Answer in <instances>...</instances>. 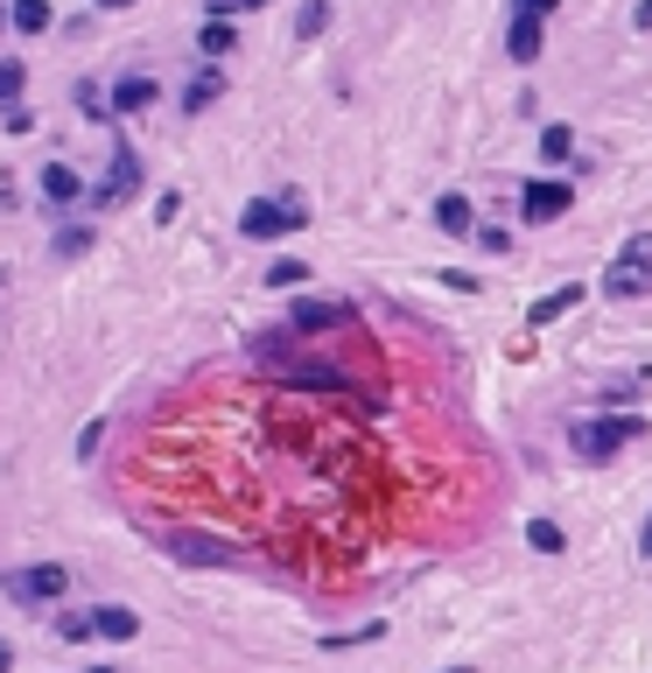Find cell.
Wrapping results in <instances>:
<instances>
[{
    "mask_svg": "<svg viewBox=\"0 0 652 673\" xmlns=\"http://www.w3.org/2000/svg\"><path fill=\"white\" fill-rule=\"evenodd\" d=\"M631 442H645V414H597V421H575V449L589 456V464H610L618 449Z\"/></svg>",
    "mask_w": 652,
    "mask_h": 673,
    "instance_id": "cell-1",
    "label": "cell"
},
{
    "mask_svg": "<svg viewBox=\"0 0 652 673\" xmlns=\"http://www.w3.org/2000/svg\"><path fill=\"white\" fill-rule=\"evenodd\" d=\"M0 589H8L14 604H56V596L70 589V568H64V562H29V568H8V575H0Z\"/></svg>",
    "mask_w": 652,
    "mask_h": 673,
    "instance_id": "cell-2",
    "label": "cell"
},
{
    "mask_svg": "<svg viewBox=\"0 0 652 673\" xmlns=\"http://www.w3.org/2000/svg\"><path fill=\"white\" fill-rule=\"evenodd\" d=\"M639 287H652V232L624 239V253L610 260V274H604V295H639Z\"/></svg>",
    "mask_w": 652,
    "mask_h": 673,
    "instance_id": "cell-3",
    "label": "cell"
},
{
    "mask_svg": "<svg viewBox=\"0 0 652 673\" xmlns=\"http://www.w3.org/2000/svg\"><path fill=\"white\" fill-rule=\"evenodd\" d=\"M568 210H575V189L568 183H554V176L520 183V218L526 225H554V218H568Z\"/></svg>",
    "mask_w": 652,
    "mask_h": 673,
    "instance_id": "cell-4",
    "label": "cell"
},
{
    "mask_svg": "<svg viewBox=\"0 0 652 673\" xmlns=\"http://www.w3.org/2000/svg\"><path fill=\"white\" fill-rule=\"evenodd\" d=\"M351 323H358V310H351V302H309V295H302L295 310H287V330H295V337H323V330H351Z\"/></svg>",
    "mask_w": 652,
    "mask_h": 673,
    "instance_id": "cell-5",
    "label": "cell"
},
{
    "mask_svg": "<svg viewBox=\"0 0 652 673\" xmlns=\"http://www.w3.org/2000/svg\"><path fill=\"white\" fill-rule=\"evenodd\" d=\"M239 232L246 239H281V232H302V225H295V210H287L281 197H253L239 210Z\"/></svg>",
    "mask_w": 652,
    "mask_h": 673,
    "instance_id": "cell-6",
    "label": "cell"
},
{
    "mask_svg": "<svg viewBox=\"0 0 652 673\" xmlns=\"http://www.w3.org/2000/svg\"><path fill=\"white\" fill-rule=\"evenodd\" d=\"M127 189H141V155H133L127 141H112V176L91 189V204L112 210V204H127Z\"/></svg>",
    "mask_w": 652,
    "mask_h": 673,
    "instance_id": "cell-7",
    "label": "cell"
},
{
    "mask_svg": "<svg viewBox=\"0 0 652 673\" xmlns=\"http://www.w3.org/2000/svg\"><path fill=\"white\" fill-rule=\"evenodd\" d=\"M435 232H449V239H477L485 225H477V204L464 197V189H443L435 197Z\"/></svg>",
    "mask_w": 652,
    "mask_h": 673,
    "instance_id": "cell-8",
    "label": "cell"
},
{
    "mask_svg": "<svg viewBox=\"0 0 652 673\" xmlns=\"http://www.w3.org/2000/svg\"><path fill=\"white\" fill-rule=\"evenodd\" d=\"M575 302H583V281H568V287H554V295H541V302L526 310V330H547V323H562Z\"/></svg>",
    "mask_w": 652,
    "mask_h": 673,
    "instance_id": "cell-9",
    "label": "cell"
},
{
    "mask_svg": "<svg viewBox=\"0 0 652 673\" xmlns=\"http://www.w3.org/2000/svg\"><path fill=\"white\" fill-rule=\"evenodd\" d=\"M43 197H50L56 210H64V204H78V197H85V176H78L70 162H43Z\"/></svg>",
    "mask_w": 652,
    "mask_h": 673,
    "instance_id": "cell-10",
    "label": "cell"
},
{
    "mask_svg": "<svg viewBox=\"0 0 652 673\" xmlns=\"http://www.w3.org/2000/svg\"><path fill=\"white\" fill-rule=\"evenodd\" d=\"M218 99H225V70H218V64H204L197 78L183 85V112H210Z\"/></svg>",
    "mask_w": 652,
    "mask_h": 673,
    "instance_id": "cell-11",
    "label": "cell"
},
{
    "mask_svg": "<svg viewBox=\"0 0 652 673\" xmlns=\"http://www.w3.org/2000/svg\"><path fill=\"white\" fill-rule=\"evenodd\" d=\"M155 106V78L148 70H127L120 85H112V112H148Z\"/></svg>",
    "mask_w": 652,
    "mask_h": 673,
    "instance_id": "cell-12",
    "label": "cell"
},
{
    "mask_svg": "<svg viewBox=\"0 0 652 673\" xmlns=\"http://www.w3.org/2000/svg\"><path fill=\"white\" fill-rule=\"evenodd\" d=\"M506 56H512V64H533V56H541V22H533V14H512V29H506Z\"/></svg>",
    "mask_w": 652,
    "mask_h": 673,
    "instance_id": "cell-13",
    "label": "cell"
},
{
    "mask_svg": "<svg viewBox=\"0 0 652 673\" xmlns=\"http://www.w3.org/2000/svg\"><path fill=\"white\" fill-rule=\"evenodd\" d=\"M91 618H99V639H112V645H127L133 631H141V618H133L127 604H106V610H91Z\"/></svg>",
    "mask_w": 652,
    "mask_h": 673,
    "instance_id": "cell-14",
    "label": "cell"
},
{
    "mask_svg": "<svg viewBox=\"0 0 652 673\" xmlns=\"http://www.w3.org/2000/svg\"><path fill=\"white\" fill-rule=\"evenodd\" d=\"M8 22H14V35H43L56 14H50V0H14L8 8Z\"/></svg>",
    "mask_w": 652,
    "mask_h": 673,
    "instance_id": "cell-15",
    "label": "cell"
},
{
    "mask_svg": "<svg viewBox=\"0 0 652 673\" xmlns=\"http://www.w3.org/2000/svg\"><path fill=\"white\" fill-rule=\"evenodd\" d=\"M22 91H29L22 56H0V112H14V106H22Z\"/></svg>",
    "mask_w": 652,
    "mask_h": 673,
    "instance_id": "cell-16",
    "label": "cell"
},
{
    "mask_svg": "<svg viewBox=\"0 0 652 673\" xmlns=\"http://www.w3.org/2000/svg\"><path fill=\"white\" fill-rule=\"evenodd\" d=\"M323 29H330V0H302V14H295V43H316Z\"/></svg>",
    "mask_w": 652,
    "mask_h": 673,
    "instance_id": "cell-17",
    "label": "cell"
},
{
    "mask_svg": "<svg viewBox=\"0 0 652 673\" xmlns=\"http://www.w3.org/2000/svg\"><path fill=\"white\" fill-rule=\"evenodd\" d=\"M197 50H204V56H232V50H239V29H232V22H204Z\"/></svg>",
    "mask_w": 652,
    "mask_h": 673,
    "instance_id": "cell-18",
    "label": "cell"
},
{
    "mask_svg": "<svg viewBox=\"0 0 652 673\" xmlns=\"http://www.w3.org/2000/svg\"><path fill=\"white\" fill-rule=\"evenodd\" d=\"M526 541L541 547V554H562V547H568V533L554 527V519H526Z\"/></svg>",
    "mask_w": 652,
    "mask_h": 673,
    "instance_id": "cell-19",
    "label": "cell"
},
{
    "mask_svg": "<svg viewBox=\"0 0 652 673\" xmlns=\"http://www.w3.org/2000/svg\"><path fill=\"white\" fill-rule=\"evenodd\" d=\"M575 155V127H547L541 133V162H568Z\"/></svg>",
    "mask_w": 652,
    "mask_h": 673,
    "instance_id": "cell-20",
    "label": "cell"
},
{
    "mask_svg": "<svg viewBox=\"0 0 652 673\" xmlns=\"http://www.w3.org/2000/svg\"><path fill=\"white\" fill-rule=\"evenodd\" d=\"M56 639H64V645H91V639H99V618H56Z\"/></svg>",
    "mask_w": 652,
    "mask_h": 673,
    "instance_id": "cell-21",
    "label": "cell"
},
{
    "mask_svg": "<svg viewBox=\"0 0 652 673\" xmlns=\"http://www.w3.org/2000/svg\"><path fill=\"white\" fill-rule=\"evenodd\" d=\"M302 281H309V267H302V260H274V267H267V287H302Z\"/></svg>",
    "mask_w": 652,
    "mask_h": 673,
    "instance_id": "cell-22",
    "label": "cell"
},
{
    "mask_svg": "<svg viewBox=\"0 0 652 673\" xmlns=\"http://www.w3.org/2000/svg\"><path fill=\"white\" fill-rule=\"evenodd\" d=\"M85 246H91V225H64V232H56V260L85 253Z\"/></svg>",
    "mask_w": 652,
    "mask_h": 673,
    "instance_id": "cell-23",
    "label": "cell"
},
{
    "mask_svg": "<svg viewBox=\"0 0 652 673\" xmlns=\"http://www.w3.org/2000/svg\"><path fill=\"white\" fill-rule=\"evenodd\" d=\"M0 127H8V133H35V112L14 106V112H0Z\"/></svg>",
    "mask_w": 652,
    "mask_h": 673,
    "instance_id": "cell-24",
    "label": "cell"
},
{
    "mask_svg": "<svg viewBox=\"0 0 652 673\" xmlns=\"http://www.w3.org/2000/svg\"><path fill=\"white\" fill-rule=\"evenodd\" d=\"M78 106L91 112V120H106V112H99V106H112V99H99V85H78Z\"/></svg>",
    "mask_w": 652,
    "mask_h": 673,
    "instance_id": "cell-25",
    "label": "cell"
},
{
    "mask_svg": "<svg viewBox=\"0 0 652 673\" xmlns=\"http://www.w3.org/2000/svg\"><path fill=\"white\" fill-rule=\"evenodd\" d=\"M512 8H520V14H533V22H547V14L562 8V0H512Z\"/></svg>",
    "mask_w": 652,
    "mask_h": 673,
    "instance_id": "cell-26",
    "label": "cell"
},
{
    "mask_svg": "<svg viewBox=\"0 0 652 673\" xmlns=\"http://www.w3.org/2000/svg\"><path fill=\"white\" fill-rule=\"evenodd\" d=\"M639 562H652V512H645V527H639Z\"/></svg>",
    "mask_w": 652,
    "mask_h": 673,
    "instance_id": "cell-27",
    "label": "cell"
},
{
    "mask_svg": "<svg viewBox=\"0 0 652 673\" xmlns=\"http://www.w3.org/2000/svg\"><path fill=\"white\" fill-rule=\"evenodd\" d=\"M631 22H639V29H652V0H639V14H631Z\"/></svg>",
    "mask_w": 652,
    "mask_h": 673,
    "instance_id": "cell-28",
    "label": "cell"
},
{
    "mask_svg": "<svg viewBox=\"0 0 652 673\" xmlns=\"http://www.w3.org/2000/svg\"><path fill=\"white\" fill-rule=\"evenodd\" d=\"M8 666H14V652H8V645H0V673H8Z\"/></svg>",
    "mask_w": 652,
    "mask_h": 673,
    "instance_id": "cell-29",
    "label": "cell"
},
{
    "mask_svg": "<svg viewBox=\"0 0 652 673\" xmlns=\"http://www.w3.org/2000/svg\"><path fill=\"white\" fill-rule=\"evenodd\" d=\"M232 8H267V0H232Z\"/></svg>",
    "mask_w": 652,
    "mask_h": 673,
    "instance_id": "cell-30",
    "label": "cell"
},
{
    "mask_svg": "<svg viewBox=\"0 0 652 673\" xmlns=\"http://www.w3.org/2000/svg\"><path fill=\"white\" fill-rule=\"evenodd\" d=\"M99 8H133V0H99Z\"/></svg>",
    "mask_w": 652,
    "mask_h": 673,
    "instance_id": "cell-31",
    "label": "cell"
},
{
    "mask_svg": "<svg viewBox=\"0 0 652 673\" xmlns=\"http://www.w3.org/2000/svg\"><path fill=\"white\" fill-rule=\"evenodd\" d=\"M0 29H14V22H8V8H0Z\"/></svg>",
    "mask_w": 652,
    "mask_h": 673,
    "instance_id": "cell-32",
    "label": "cell"
},
{
    "mask_svg": "<svg viewBox=\"0 0 652 673\" xmlns=\"http://www.w3.org/2000/svg\"><path fill=\"white\" fill-rule=\"evenodd\" d=\"M91 673H120V666H91Z\"/></svg>",
    "mask_w": 652,
    "mask_h": 673,
    "instance_id": "cell-33",
    "label": "cell"
},
{
    "mask_svg": "<svg viewBox=\"0 0 652 673\" xmlns=\"http://www.w3.org/2000/svg\"><path fill=\"white\" fill-rule=\"evenodd\" d=\"M443 673H470V666H443Z\"/></svg>",
    "mask_w": 652,
    "mask_h": 673,
    "instance_id": "cell-34",
    "label": "cell"
}]
</instances>
